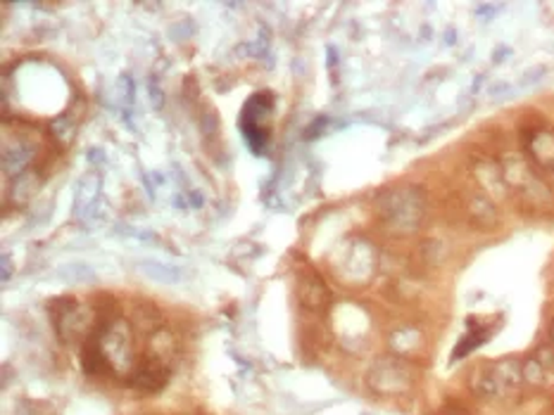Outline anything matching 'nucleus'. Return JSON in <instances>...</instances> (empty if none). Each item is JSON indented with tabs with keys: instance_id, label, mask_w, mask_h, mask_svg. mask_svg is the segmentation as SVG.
<instances>
[{
	"instance_id": "1",
	"label": "nucleus",
	"mask_w": 554,
	"mask_h": 415,
	"mask_svg": "<svg viewBox=\"0 0 554 415\" xmlns=\"http://www.w3.org/2000/svg\"><path fill=\"white\" fill-rule=\"evenodd\" d=\"M378 216L385 223V228L395 232H412L419 228L423 211H426V199L419 187L404 185L390 187L378 197Z\"/></svg>"
},
{
	"instance_id": "2",
	"label": "nucleus",
	"mask_w": 554,
	"mask_h": 415,
	"mask_svg": "<svg viewBox=\"0 0 554 415\" xmlns=\"http://www.w3.org/2000/svg\"><path fill=\"white\" fill-rule=\"evenodd\" d=\"M273 110V95L271 93H255L243 107L240 114V133L245 136L247 145L252 152H264L266 138H269V117Z\"/></svg>"
},
{
	"instance_id": "3",
	"label": "nucleus",
	"mask_w": 554,
	"mask_h": 415,
	"mask_svg": "<svg viewBox=\"0 0 554 415\" xmlns=\"http://www.w3.org/2000/svg\"><path fill=\"white\" fill-rule=\"evenodd\" d=\"M373 263H376V254H373L371 244L369 242H352L350 249H347L345 259L335 266L340 275L350 282H362L366 278H371L373 273Z\"/></svg>"
},
{
	"instance_id": "4",
	"label": "nucleus",
	"mask_w": 554,
	"mask_h": 415,
	"mask_svg": "<svg viewBox=\"0 0 554 415\" xmlns=\"http://www.w3.org/2000/svg\"><path fill=\"white\" fill-rule=\"evenodd\" d=\"M51 313L58 335L62 339H67L70 335H79L86 328V323H89V313H86L84 306L77 304V299H55L51 304Z\"/></svg>"
},
{
	"instance_id": "5",
	"label": "nucleus",
	"mask_w": 554,
	"mask_h": 415,
	"mask_svg": "<svg viewBox=\"0 0 554 415\" xmlns=\"http://www.w3.org/2000/svg\"><path fill=\"white\" fill-rule=\"evenodd\" d=\"M385 382H390L388 392H400V389H404L409 385L407 368H404L400 361H393V358H390V361L378 363V366L373 368V373H371V385L383 392Z\"/></svg>"
},
{
	"instance_id": "6",
	"label": "nucleus",
	"mask_w": 554,
	"mask_h": 415,
	"mask_svg": "<svg viewBox=\"0 0 554 415\" xmlns=\"http://www.w3.org/2000/svg\"><path fill=\"white\" fill-rule=\"evenodd\" d=\"M31 157H34V145L24 140H15L10 145L8 140L3 143V171L5 176H22L27 173L24 169L29 166Z\"/></svg>"
},
{
	"instance_id": "7",
	"label": "nucleus",
	"mask_w": 554,
	"mask_h": 415,
	"mask_svg": "<svg viewBox=\"0 0 554 415\" xmlns=\"http://www.w3.org/2000/svg\"><path fill=\"white\" fill-rule=\"evenodd\" d=\"M138 270L143 275H148L155 282H162V285H176V282L183 280V273L179 268H174L172 263H160V261H141Z\"/></svg>"
},
{
	"instance_id": "8",
	"label": "nucleus",
	"mask_w": 554,
	"mask_h": 415,
	"mask_svg": "<svg viewBox=\"0 0 554 415\" xmlns=\"http://www.w3.org/2000/svg\"><path fill=\"white\" fill-rule=\"evenodd\" d=\"M300 297H302V304L307 306V309L319 311L321 306H326L328 290H326V285L321 282V278H316V275H309V278L302 282Z\"/></svg>"
},
{
	"instance_id": "9",
	"label": "nucleus",
	"mask_w": 554,
	"mask_h": 415,
	"mask_svg": "<svg viewBox=\"0 0 554 415\" xmlns=\"http://www.w3.org/2000/svg\"><path fill=\"white\" fill-rule=\"evenodd\" d=\"M58 278L65 280V282H74V285H84V282H91L96 278V273H93L91 266H86V263H67L65 268L58 270Z\"/></svg>"
},
{
	"instance_id": "10",
	"label": "nucleus",
	"mask_w": 554,
	"mask_h": 415,
	"mask_svg": "<svg viewBox=\"0 0 554 415\" xmlns=\"http://www.w3.org/2000/svg\"><path fill=\"white\" fill-rule=\"evenodd\" d=\"M36 185H39V178L31 176L29 171L17 176V178L12 180V197H15L17 202H29L36 192Z\"/></svg>"
},
{
	"instance_id": "11",
	"label": "nucleus",
	"mask_w": 554,
	"mask_h": 415,
	"mask_svg": "<svg viewBox=\"0 0 554 415\" xmlns=\"http://www.w3.org/2000/svg\"><path fill=\"white\" fill-rule=\"evenodd\" d=\"M51 131L55 138H60L62 143H70L74 136V124H70V117H60L51 124Z\"/></svg>"
},
{
	"instance_id": "12",
	"label": "nucleus",
	"mask_w": 554,
	"mask_h": 415,
	"mask_svg": "<svg viewBox=\"0 0 554 415\" xmlns=\"http://www.w3.org/2000/svg\"><path fill=\"white\" fill-rule=\"evenodd\" d=\"M150 100H153L155 110H162V91H160V86L155 84V81H150Z\"/></svg>"
},
{
	"instance_id": "13",
	"label": "nucleus",
	"mask_w": 554,
	"mask_h": 415,
	"mask_svg": "<svg viewBox=\"0 0 554 415\" xmlns=\"http://www.w3.org/2000/svg\"><path fill=\"white\" fill-rule=\"evenodd\" d=\"M543 72H545V69H533V72H528L526 77H524V81H521V86H528V84H535V81H540V79H543Z\"/></svg>"
},
{
	"instance_id": "14",
	"label": "nucleus",
	"mask_w": 554,
	"mask_h": 415,
	"mask_svg": "<svg viewBox=\"0 0 554 415\" xmlns=\"http://www.w3.org/2000/svg\"><path fill=\"white\" fill-rule=\"evenodd\" d=\"M10 278V256L3 254V280Z\"/></svg>"
},
{
	"instance_id": "15",
	"label": "nucleus",
	"mask_w": 554,
	"mask_h": 415,
	"mask_svg": "<svg viewBox=\"0 0 554 415\" xmlns=\"http://www.w3.org/2000/svg\"><path fill=\"white\" fill-rule=\"evenodd\" d=\"M552 335H554V330H552Z\"/></svg>"
}]
</instances>
